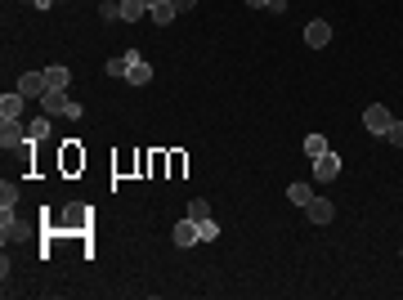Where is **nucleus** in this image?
<instances>
[{"mask_svg":"<svg viewBox=\"0 0 403 300\" xmlns=\"http://www.w3.org/2000/svg\"><path fill=\"white\" fill-rule=\"evenodd\" d=\"M41 107H45V117H81V103H72L68 90H45Z\"/></svg>","mask_w":403,"mask_h":300,"instance_id":"f257e3e1","label":"nucleus"},{"mask_svg":"<svg viewBox=\"0 0 403 300\" xmlns=\"http://www.w3.org/2000/svg\"><path fill=\"white\" fill-rule=\"evenodd\" d=\"M363 126H368V135H381L385 139V130L395 126V112L381 107V103H368V107H363Z\"/></svg>","mask_w":403,"mask_h":300,"instance_id":"f03ea898","label":"nucleus"},{"mask_svg":"<svg viewBox=\"0 0 403 300\" xmlns=\"http://www.w3.org/2000/svg\"><path fill=\"white\" fill-rule=\"evenodd\" d=\"M126 58H130L126 81H130V86H148V81H153V63H148V58H143L139 50H126Z\"/></svg>","mask_w":403,"mask_h":300,"instance_id":"7ed1b4c3","label":"nucleus"},{"mask_svg":"<svg viewBox=\"0 0 403 300\" xmlns=\"http://www.w3.org/2000/svg\"><path fill=\"white\" fill-rule=\"evenodd\" d=\"M0 237H14V242H23V237H32V224H23L14 211H0Z\"/></svg>","mask_w":403,"mask_h":300,"instance_id":"20e7f679","label":"nucleus"},{"mask_svg":"<svg viewBox=\"0 0 403 300\" xmlns=\"http://www.w3.org/2000/svg\"><path fill=\"white\" fill-rule=\"evenodd\" d=\"M340 175V157L332 148L323 152V157H314V179H319V184H332V179Z\"/></svg>","mask_w":403,"mask_h":300,"instance_id":"39448f33","label":"nucleus"},{"mask_svg":"<svg viewBox=\"0 0 403 300\" xmlns=\"http://www.w3.org/2000/svg\"><path fill=\"white\" fill-rule=\"evenodd\" d=\"M45 90H50V86H45V72H23V77H18V94H23V99H45Z\"/></svg>","mask_w":403,"mask_h":300,"instance_id":"423d86ee","label":"nucleus"},{"mask_svg":"<svg viewBox=\"0 0 403 300\" xmlns=\"http://www.w3.org/2000/svg\"><path fill=\"white\" fill-rule=\"evenodd\" d=\"M170 237H175V247H184V251H188V247H198V242H202L198 220H188V215H184V220L175 224V233H170Z\"/></svg>","mask_w":403,"mask_h":300,"instance_id":"0eeeda50","label":"nucleus"},{"mask_svg":"<svg viewBox=\"0 0 403 300\" xmlns=\"http://www.w3.org/2000/svg\"><path fill=\"white\" fill-rule=\"evenodd\" d=\"M0 143H5V148H23V143H32L27 126H23V122H5V126H0Z\"/></svg>","mask_w":403,"mask_h":300,"instance_id":"6e6552de","label":"nucleus"},{"mask_svg":"<svg viewBox=\"0 0 403 300\" xmlns=\"http://www.w3.org/2000/svg\"><path fill=\"white\" fill-rule=\"evenodd\" d=\"M23 103H27V99H23V94L14 90V94H0V122H18V117H23Z\"/></svg>","mask_w":403,"mask_h":300,"instance_id":"1a4fd4ad","label":"nucleus"},{"mask_svg":"<svg viewBox=\"0 0 403 300\" xmlns=\"http://www.w3.org/2000/svg\"><path fill=\"white\" fill-rule=\"evenodd\" d=\"M305 41H309V50H323V45L332 41V27H327L323 18H314L309 27H305Z\"/></svg>","mask_w":403,"mask_h":300,"instance_id":"9d476101","label":"nucleus"},{"mask_svg":"<svg viewBox=\"0 0 403 300\" xmlns=\"http://www.w3.org/2000/svg\"><path fill=\"white\" fill-rule=\"evenodd\" d=\"M305 215H309L314 224H332V215H336V211H332V202H327V197H314L309 207H305Z\"/></svg>","mask_w":403,"mask_h":300,"instance_id":"9b49d317","label":"nucleus"},{"mask_svg":"<svg viewBox=\"0 0 403 300\" xmlns=\"http://www.w3.org/2000/svg\"><path fill=\"white\" fill-rule=\"evenodd\" d=\"M148 14H153V22H157V27H166V22L179 14V9L170 5V0H148Z\"/></svg>","mask_w":403,"mask_h":300,"instance_id":"f8f14e48","label":"nucleus"},{"mask_svg":"<svg viewBox=\"0 0 403 300\" xmlns=\"http://www.w3.org/2000/svg\"><path fill=\"white\" fill-rule=\"evenodd\" d=\"M287 202H291V207H300V211H305V207H309V202H314V188L305 184V179H296V184L287 188Z\"/></svg>","mask_w":403,"mask_h":300,"instance_id":"ddd939ff","label":"nucleus"},{"mask_svg":"<svg viewBox=\"0 0 403 300\" xmlns=\"http://www.w3.org/2000/svg\"><path fill=\"white\" fill-rule=\"evenodd\" d=\"M68 81H72V72H68L63 63H50V67H45V86H50V90H68Z\"/></svg>","mask_w":403,"mask_h":300,"instance_id":"4468645a","label":"nucleus"},{"mask_svg":"<svg viewBox=\"0 0 403 300\" xmlns=\"http://www.w3.org/2000/svg\"><path fill=\"white\" fill-rule=\"evenodd\" d=\"M148 14V0H121V22H139Z\"/></svg>","mask_w":403,"mask_h":300,"instance_id":"2eb2a0df","label":"nucleus"},{"mask_svg":"<svg viewBox=\"0 0 403 300\" xmlns=\"http://www.w3.org/2000/svg\"><path fill=\"white\" fill-rule=\"evenodd\" d=\"M27 139H32V143L50 139V117H45V112H41V117H32V122H27Z\"/></svg>","mask_w":403,"mask_h":300,"instance_id":"dca6fc26","label":"nucleus"},{"mask_svg":"<svg viewBox=\"0 0 403 300\" xmlns=\"http://www.w3.org/2000/svg\"><path fill=\"white\" fill-rule=\"evenodd\" d=\"M327 148H332V143H327V135H309V139H305V157H309V162L323 157Z\"/></svg>","mask_w":403,"mask_h":300,"instance_id":"f3484780","label":"nucleus"},{"mask_svg":"<svg viewBox=\"0 0 403 300\" xmlns=\"http://www.w3.org/2000/svg\"><path fill=\"white\" fill-rule=\"evenodd\" d=\"M14 207H18V184L5 179V184H0V211H14Z\"/></svg>","mask_w":403,"mask_h":300,"instance_id":"a211bd4d","label":"nucleus"},{"mask_svg":"<svg viewBox=\"0 0 403 300\" xmlns=\"http://www.w3.org/2000/svg\"><path fill=\"white\" fill-rule=\"evenodd\" d=\"M188 220H198V224L211 220V202H206V197H193V202H188Z\"/></svg>","mask_w":403,"mask_h":300,"instance_id":"6ab92c4d","label":"nucleus"},{"mask_svg":"<svg viewBox=\"0 0 403 300\" xmlns=\"http://www.w3.org/2000/svg\"><path fill=\"white\" fill-rule=\"evenodd\" d=\"M103 72H108V77H126V72H130V58H126V54H113Z\"/></svg>","mask_w":403,"mask_h":300,"instance_id":"aec40b11","label":"nucleus"},{"mask_svg":"<svg viewBox=\"0 0 403 300\" xmlns=\"http://www.w3.org/2000/svg\"><path fill=\"white\" fill-rule=\"evenodd\" d=\"M99 18H103V22H117V18H121V0H103V5H99Z\"/></svg>","mask_w":403,"mask_h":300,"instance_id":"412c9836","label":"nucleus"},{"mask_svg":"<svg viewBox=\"0 0 403 300\" xmlns=\"http://www.w3.org/2000/svg\"><path fill=\"white\" fill-rule=\"evenodd\" d=\"M198 233H202V242H215V237H219V224H215V220H202Z\"/></svg>","mask_w":403,"mask_h":300,"instance_id":"4be33fe9","label":"nucleus"},{"mask_svg":"<svg viewBox=\"0 0 403 300\" xmlns=\"http://www.w3.org/2000/svg\"><path fill=\"white\" fill-rule=\"evenodd\" d=\"M85 215H90V211H85V207H68V229H77V224H85Z\"/></svg>","mask_w":403,"mask_h":300,"instance_id":"5701e85b","label":"nucleus"},{"mask_svg":"<svg viewBox=\"0 0 403 300\" xmlns=\"http://www.w3.org/2000/svg\"><path fill=\"white\" fill-rule=\"evenodd\" d=\"M81 162H85V157H81V152H77V148H68V152H63V166H68V171H77V166H81Z\"/></svg>","mask_w":403,"mask_h":300,"instance_id":"b1692460","label":"nucleus"},{"mask_svg":"<svg viewBox=\"0 0 403 300\" xmlns=\"http://www.w3.org/2000/svg\"><path fill=\"white\" fill-rule=\"evenodd\" d=\"M385 139H390V143H399V148H403V122H395V126H390V130H385Z\"/></svg>","mask_w":403,"mask_h":300,"instance_id":"393cba45","label":"nucleus"},{"mask_svg":"<svg viewBox=\"0 0 403 300\" xmlns=\"http://www.w3.org/2000/svg\"><path fill=\"white\" fill-rule=\"evenodd\" d=\"M170 5H175L179 14H184V9H193V5H198V0H170Z\"/></svg>","mask_w":403,"mask_h":300,"instance_id":"a878e982","label":"nucleus"},{"mask_svg":"<svg viewBox=\"0 0 403 300\" xmlns=\"http://www.w3.org/2000/svg\"><path fill=\"white\" fill-rule=\"evenodd\" d=\"M247 5H251V9H269V5H274V0H247Z\"/></svg>","mask_w":403,"mask_h":300,"instance_id":"bb28decb","label":"nucleus"},{"mask_svg":"<svg viewBox=\"0 0 403 300\" xmlns=\"http://www.w3.org/2000/svg\"><path fill=\"white\" fill-rule=\"evenodd\" d=\"M27 5H36V0H27Z\"/></svg>","mask_w":403,"mask_h":300,"instance_id":"cd10ccee","label":"nucleus"}]
</instances>
